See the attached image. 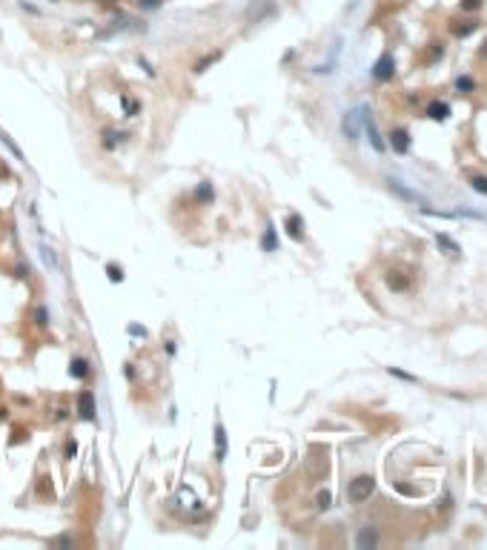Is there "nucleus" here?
<instances>
[{"label": "nucleus", "mask_w": 487, "mask_h": 550, "mask_svg": "<svg viewBox=\"0 0 487 550\" xmlns=\"http://www.w3.org/2000/svg\"><path fill=\"white\" fill-rule=\"evenodd\" d=\"M456 86H459L462 92H470V89H473V80H470V78H459V80H456Z\"/></svg>", "instance_id": "obj_19"}, {"label": "nucleus", "mask_w": 487, "mask_h": 550, "mask_svg": "<svg viewBox=\"0 0 487 550\" xmlns=\"http://www.w3.org/2000/svg\"><path fill=\"white\" fill-rule=\"evenodd\" d=\"M436 244L441 247V252H447V255H459V247H456V241H450L444 232H439L436 235Z\"/></svg>", "instance_id": "obj_11"}, {"label": "nucleus", "mask_w": 487, "mask_h": 550, "mask_svg": "<svg viewBox=\"0 0 487 550\" xmlns=\"http://www.w3.org/2000/svg\"><path fill=\"white\" fill-rule=\"evenodd\" d=\"M479 6H482V0H462V9H479Z\"/></svg>", "instance_id": "obj_21"}, {"label": "nucleus", "mask_w": 487, "mask_h": 550, "mask_svg": "<svg viewBox=\"0 0 487 550\" xmlns=\"http://www.w3.org/2000/svg\"><path fill=\"white\" fill-rule=\"evenodd\" d=\"M387 284L393 286V289H404V286H407V278H395V273H390V278H387Z\"/></svg>", "instance_id": "obj_16"}, {"label": "nucleus", "mask_w": 487, "mask_h": 550, "mask_svg": "<svg viewBox=\"0 0 487 550\" xmlns=\"http://www.w3.org/2000/svg\"><path fill=\"white\" fill-rule=\"evenodd\" d=\"M387 186L393 189L398 198H404V201H410V204H418V206H427L424 204V198L418 192H413V189H407V186H401V181H395V178H387Z\"/></svg>", "instance_id": "obj_4"}, {"label": "nucleus", "mask_w": 487, "mask_h": 550, "mask_svg": "<svg viewBox=\"0 0 487 550\" xmlns=\"http://www.w3.org/2000/svg\"><path fill=\"white\" fill-rule=\"evenodd\" d=\"M0 140H3L6 146L12 149V152H14V155H17V158H23V155H20V149H17V146H14V143H12V138H9V135H3V132H0Z\"/></svg>", "instance_id": "obj_18"}, {"label": "nucleus", "mask_w": 487, "mask_h": 550, "mask_svg": "<svg viewBox=\"0 0 487 550\" xmlns=\"http://www.w3.org/2000/svg\"><path fill=\"white\" fill-rule=\"evenodd\" d=\"M318 507H330V493H321V496H318Z\"/></svg>", "instance_id": "obj_22"}, {"label": "nucleus", "mask_w": 487, "mask_h": 550, "mask_svg": "<svg viewBox=\"0 0 487 550\" xmlns=\"http://www.w3.org/2000/svg\"><path fill=\"white\" fill-rule=\"evenodd\" d=\"M361 118H364V112H359V109H353V112L344 115V124H341V129H344V135H347V140H359V132H361Z\"/></svg>", "instance_id": "obj_2"}, {"label": "nucleus", "mask_w": 487, "mask_h": 550, "mask_svg": "<svg viewBox=\"0 0 487 550\" xmlns=\"http://www.w3.org/2000/svg\"><path fill=\"white\" fill-rule=\"evenodd\" d=\"M37 324L46 327V309H37Z\"/></svg>", "instance_id": "obj_24"}, {"label": "nucleus", "mask_w": 487, "mask_h": 550, "mask_svg": "<svg viewBox=\"0 0 487 550\" xmlns=\"http://www.w3.org/2000/svg\"><path fill=\"white\" fill-rule=\"evenodd\" d=\"M356 545H359V548H375V545H378V536H375L372 530H361L359 536H356Z\"/></svg>", "instance_id": "obj_10"}, {"label": "nucleus", "mask_w": 487, "mask_h": 550, "mask_svg": "<svg viewBox=\"0 0 487 550\" xmlns=\"http://www.w3.org/2000/svg\"><path fill=\"white\" fill-rule=\"evenodd\" d=\"M78 412H81L86 421L95 418V396L89 393V390H83L81 396H78Z\"/></svg>", "instance_id": "obj_5"}, {"label": "nucleus", "mask_w": 487, "mask_h": 550, "mask_svg": "<svg viewBox=\"0 0 487 550\" xmlns=\"http://www.w3.org/2000/svg\"><path fill=\"white\" fill-rule=\"evenodd\" d=\"M470 186H473L476 192L487 195V178H485V175H473V178H470Z\"/></svg>", "instance_id": "obj_15"}, {"label": "nucleus", "mask_w": 487, "mask_h": 550, "mask_svg": "<svg viewBox=\"0 0 487 550\" xmlns=\"http://www.w3.org/2000/svg\"><path fill=\"white\" fill-rule=\"evenodd\" d=\"M427 115L433 118V121H444V118L450 115V106H447L444 101H433V103L427 106Z\"/></svg>", "instance_id": "obj_8"}, {"label": "nucleus", "mask_w": 487, "mask_h": 550, "mask_svg": "<svg viewBox=\"0 0 487 550\" xmlns=\"http://www.w3.org/2000/svg\"><path fill=\"white\" fill-rule=\"evenodd\" d=\"M372 490H375V481L370 479V476H359V479L350 484V502H367L372 496Z\"/></svg>", "instance_id": "obj_1"}, {"label": "nucleus", "mask_w": 487, "mask_h": 550, "mask_svg": "<svg viewBox=\"0 0 487 550\" xmlns=\"http://www.w3.org/2000/svg\"><path fill=\"white\" fill-rule=\"evenodd\" d=\"M261 244H264V250H275V247H278V241H275V229L272 227H267V232H264V241H261Z\"/></svg>", "instance_id": "obj_13"}, {"label": "nucleus", "mask_w": 487, "mask_h": 550, "mask_svg": "<svg viewBox=\"0 0 487 550\" xmlns=\"http://www.w3.org/2000/svg\"><path fill=\"white\" fill-rule=\"evenodd\" d=\"M393 72H395L393 55H381L378 60H375V66H372V78H375V80H390V78H393Z\"/></svg>", "instance_id": "obj_3"}, {"label": "nucleus", "mask_w": 487, "mask_h": 550, "mask_svg": "<svg viewBox=\"0 0 487 550\" xmlns=\"http://www.w3.org/2000/svg\"><path fill=\"white\" fill-rule=\"evenodd\" d=\"M109 278H112V281H121V278H123V273H121V270H115V267H109Z\"/></svg>", "instance_id": "obj_23"}, {"label": "nucleus", "mask_w": 487, "mask_h": 550, "mask_svg": "<svg viewBox=\"0 0 487 550\" xmlns=\"http://www.w3.org/2000/svg\"><path fill=\"white\" fill-rule=\"evenodd\" d=\"M86 373H89V370H86V361H83V358H75V361H72V376L86 378Z\"/></svg>", "instance_id": "obj_14"}, {"label": "nucleus", "mask_w": 487, "mask_h": 550, "mask_svg": "<svg viewBox=\"0 0 487 550\" xmlns=\"http://www.w3.org/2000/svg\"><path fill=\"white\" fill-rule=\"evenodd\" d=\"M476 29V23H464V26H453V34H459V37H464V34H470Z\"/></svg>", "instance_id": "obj_17"}, {"label": "nucleus", "mask_w": 487, "mask_h": 550, "mask_svg": "<svg viewBox=\"0 0 487 550\" xmlns=\"http://www.w3.org/2000/svg\"><path fill=\"white\" fill-rule=\"evenodd\" d=\"M390 143H393V149L398 155H404L407 149H410V135H407L404 129H395L393 135H390Z\"/></svg>", "instance_id": "obj_6"}, {"label": "nucleus", "mask_w": 487, "mask_h": 550, "mask_svg": "<svg viewBox=\"0 0 487 550\" xmlns=\"http://www.w3.org/2000/svg\"><path fill=\"white\" fill-rule=\"evenodd\" d=\"M287 229H290V235H292L295 241L304 238V221H301L298 215H290V218H287Z\"/></svg>", "instance_id": "obj_9"}, {"label": "nucleus", "mask_w": 487, "mask_h": 550, "mask_svg": "<svg viewBox=\"0 0 487 550\" xmlns=\"http://www.w3.org/2000/svg\"><path fill=\"white\" fill-rule=\"evenodd\" d=\"M361 121H364V129H367V135H370V143H372V149H375V152H384V140L378 138V129H375V124H372V121L367 118V115H364Z\"/></svg>", "instance_id": "obj_7"}, {"label": "nucleus", "mask_w": 487, "mask_h": 550, "mask_svg": "<svg viewBox=\"0 0 487 550\" xmlns=\"http://www.w3.org/2000/svg\"><path fill=\"white\" fill-rule=\"evenodd\" d=\"M390 373H393V376H398V378H404V381H413V384L418 381L416 376H410V373H401V370H395V367H390Z\"/></svg>", "instance_id": "obj_20"}, {"label": "nucleus", "mask_w": 487, "mask_h": 550, "mask_svg": "<svg viewBox=\"0 0 487 550\" xmlns=\"http://www.w3.org/2000/svg\"><path fill=\"white\" fill-rule=\"evenodd\" d=\"M215 441H218V453H215V456L218 458H224V450H227V435H224V427H215Z\"/></svg>", "instance_id": "obj_12"}]
</instances>
